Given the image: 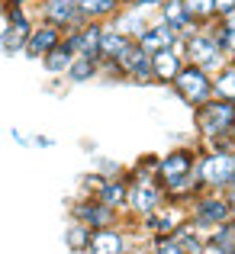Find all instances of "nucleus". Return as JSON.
Masks as SVG:
<instances>
[{
  "label": "nucleus",
  "instance_id": "f257e3e1",
  "mask_svg": "<svg viewBox=\"0 0 235 254\" xmlns=\"http://www.w3.org/2000/svg\"><path fill=\"white\" fill-rule=\"evenodd\" d=\"M197 151L193 148H174L164 158H158L155 164V177L164 187L167 199H184L190 193H200L203 187L197 184Z\"/></svg>",
  "mask_w": 235,
  "mask_h": 254
},
{
  "label": "nucleus",
  "instance_id": "f03ea898",
  "mask_svg": "<svg viewBox=\"0 0 235 254\" xmlns=\"http://www.w3.org/2000/svg\"><path fill=\"white\" fill-rule=\"evenodd\" d=\"M193 126H197V132L206 138V142L232 135L235 103L232 100H223V97H210L206 103H200L197 110H193Z\"/></svg>",
  "mask_w": 235,
  "mask_h": 254
},
{
  "label": "nucleus",
  "instance_id": "7ed1b4c3",
  "mask_svg": "<svg viewBox=\"0 0 235 254\" xmlns=\"http://www.w3.org/2000/svg\"><path fill=\"white\" fill-rule=\"evenodd\" d=\"M197 184L203 190H229L232 177H235V151H223V148H210L203 155H197Z\"/></svg>",
  "mask_w": 235,
  "mask_h": 254
},
{
  "label": "nucleus",
  "instance_id": "20e7f679",
  "mask_svg": "<svg viewBox=\"0 0 235 254\" xmlns=\"http://www.w3.org/2000/svg\"><path fill=\"white\" fill-rule=\"evenodd\" d=\"M164 187L158 184L155 174H132L129 193H126V209H132L136 216H152L155 209L164 206Z\"/></svg>",
  "mask_w": 235,
  "mask_h": 254
},
{
  "label": "nucleus",
  "instance_id": "39448f33",
  "mask_svg": "<svg viewBox=\"0 0 235 254\" xmlns=\"http://www.w3.org/2000/svg\"><path fill=\"white\" fill-rule=\"evenodd\" d=\"M171 87L187 106L197 110L200 103H206V100L213 97V74L203 71V68H197V64H190V62H184L180 71H177V77L171 81Z\"/></svg>",
  "mask_w": 235,
  "mask_h": 254
},
{
  "label": "nucleus",
  "instance_id": "423d86ee",
  "mask_svg": "<svg viewBox=\"0 0 235 254\" xmlns=\"http://www.w3.org/2000/svg\"><path fill=\"white\" fill-rule=\"evenodd\" d=\"M184 62H190V64H197V68L216 74V71L223 68L226 62H229V55L219 49L216 39H213L206 29H197L193 36L184 39Z\"/></svg>",
  "mask_w": 235,
  "mask_h": 254
},
{
  "label": "nucleus",
  "instance_id": "0eeeda50",
  "mask_svg": "<svg viewBox=\"0 0 235 254\" xmlns=\"http://www.w3.org/2000/svg\"><path fill=\"white\" fill-rule=\"evenodd\" d=\"M32 26H36V19H32V13L26 10V6H3V32H0V52L3 55H19L26 45V39H29Z\"/></svg>",
  "mask_w": 235,
  "mask_h": 254
},
{
  "label": "nucleus",
  "instance_id": "6e6552de",
  "mask_svg": "<svg viewBox=\"0 0 235 254\" xmlns=\"http://www.w3.org/2000/svg\"><path fill=\"white\" fill-rule=\"evenodd\" d=\"M235 216L232 203L226 199V193H216V190H206L203 196L193 199V209H190V225H197V229H216V225L229 222Z\"/></svg>",
  "mask_w": 235,
  "mask_h": 254
},
{
  "label": "nucleus",
  "instance_id": "1a4fd4ad",
  "mask_svg": "<svg viewBox=\"0 0 235 254\" xmlns=\"http://www.w3.org/2000/svg\"><path fill=\"white\" fill-rule=\"evenodd\" d=\"M36 6H39V23H52L62 32H71V29H78V26L87 23V19L80 16L78 0H42V3H36Z\"/></svg>",
  "mask_w": 235,
  "mask_h": 254
},
{
  "label": "nucleus",
  "instance_id": "9d476101",
  "mask_svg": "<svg viewBox=\"0 0 235 254\" xmlns=\"http://www.w3.org/2000/svg\"><path fill=\"white\" fill-rule=\"evenodd\" d=\"M116 68H119V74H123L126 81H136V84H155V81H152V55L139 49L136 39H132V42L126 45V52L116 58Z\"/></svg>",
  "mask_w": 235,
  "mask_h": 254
},
{
  "label": "nucleus",
  "instance_id": "9b49d317",
  "mask_svg": "<svg viewBox=\"0 0 235 254\" xmlns=\"http://www.w3.org/2000/svg\"><path fill=\"white\" fill-rule=\"evenodd\" d=\"M71 216H75L78 222H84L90 232H97V229H106V225H116V209L103 206L97 196H84L80 203H75Z\"/></svg>",
  "mask_w": 235,
  "mask_h": 254
},
{
  "label": "nucleus",
  "instance_id": "f8f14e48",
  "mask_svg": "<svg viewBox=\"0 0 235 254\" xmlns=\"http://www.w3.org/2000/svg\"><path fill=\"white\" fill-rule=\"evenodd\" d=\"M62 36H65V32L58 29V26L36 23V26H32V32H29V39H26V45H23V55L32 58V62H42V58L49 55L58 42H62Z\"/></svg>",
  "mask_w": 235,
  "mask_h": 254
},
{
  "label": "nucleus",
  "instance_id": "ddd939ff",
  "mask_svg": "<svg viewBox=\"0 0 235 254\" xmlns=\"http://www.w3.org/2000/svg\"><path fill=\"white\" fill-rule=\"evenodd\" d=\"M155 16H158L164 26H171L177 36H184V39H187V36H193V32L200 29V26L190 19V13H187L184 0H161L158 10H155Z\"/></svg>",
  "mask_w": 235,
  "mask_h": 254
},
{
  "label": "nucleus",
  "instance_id": "4468645a",
  "mask_svg": "<svg viewBox=\"0 0 235 254\" xmlns=\"http://www.w3.org/2000/svg\"><path fill=\"white\" fill-rule=\"evenodd\" d=\"M174 39H177V32H174L171 26H164V23H161V19L155 16V19H152V23H149V26H145V29L136 36V42H139V49H142V52L155 55V52L171 49Z\"/></svg>",
  "mask_w": 235,
  "mask_h": 254
},
{
  "label": "nucleus",
  "instance_id": "2eb2a0df",
  "mask_svg": "<svg viewBox=\"0 0 235 254\" xmlns=\"http://www.w3.org/2000/svg\"><path fill=\"white\" fill-rule=\"evenodd\" d=\"M126 193H129V180L126 177H103L90 196H97L103 206L119 212V209H126Z\"/></svg>",
  "mask_w": 235,
  "mask_h": 254
},
{
  "label": "nucleus",
  "instance_id": "dca6fc26",
  "mask_svg": "<svg viewBox=\"0 0 235 254\" xmlns=\"http://www.w3.org/2000/svg\"><path fill=\"white\" fill-rule=\"evenodd\" d=\"M87 254H126V235L116 229V225L97 229V232L90 235Z\"/></svg>",
  "mask_w": 235,
  "mask_h": 254
},
{
  "label": "nucleus",
  "instance_id": "f3484780",
  "mask_svg": "<svg viewBox=\"0 0 235 254\" xmlns=\"http://www.w3.org/2000/svg\"><path fill=\"white\" fill-rule=\"evenodd\" d=\"M129 42H132V36H126V32H119L116 26L103 23V29H100V62H116Z\"/></svg>",
  "mask_w": 235,
  "mask_h": 254
},
{
  "label": "nucleus",
  "instance_id": "a211bd4d",
  "mask_svg": "<svg viewBox=\"0 0 235 254\" xmlns=\"http://www.w3.org/2000/svg\"><path fill=\"white\" fill-rule=\"evenodd\" d=\"M180 64H184V58H180V55H174L171 49L155 52V55H152V81H155V84H167V87H171V81L177 77V71H180Z\"/></svg>",
  "mask_w": 235,
  "mask_h": 254
},
{
  "label": "nucleus",
  "instance_id": "6ab92c4d",
  "mask_svg": "<svg viewBox=\"0 0 235 254\" xmlns=\"http://www.w3.org/2000/svg\"><path fill=\"white\" fill-rule=\"evenodd\" d=\"M126 0H78L80 16H84L87 23H106V19H113V13Z\"/></svg>",
  "mask_w": 235,
  "mask_h": 254
},
{
  "label": "nucleus",
  "instance_id": "aec40b11",
  "mask_svg": "<svg viewBox=\"0 0 235 254\" xmlns=\"http://www.w3.org/2000/svg\"><path fill=\"white\" fill-rule=\"evenodd\" d=\"M171 242L184 254H203V248H206V238L200 235L197 225H180V229L171 235Z\"/></svg>",
  "mask_w": 235,
  "mask_h": 254
},
{
  "label": "nucleus",
  "instance_id": "412c9836",
  "mask_svg": "<svg viewBox=\"0 0 235 254\" xmlns=\"http://www.w3.org/2000/svg\"><path fill=\"white\" fill-rule=\"evenodd\" d=\"M213 97H223V100H232L235 103V62L232 58L213 74Z\"/></svg>",
  "mask_w": 235,
  "mask_h": 254
},
{
  "label": "nucleus",
  "instance_id": "4be33fe9",
  "mask_svg": "<svg viewBox=\"0 0 235 254\" xmlns=\"http://www.w3.org/2000/svg\"><path fill=\"white\" fill-rule=\"evenodd\" d=\"M65 77H68L71 84H87L93 81V77H100V62L97 58H75V62L68 64V71H65Z\"/></svg>",
  "mask_w": 235,
  "mask_h": 254
},
{
  "label": "nucleus",
  "instance_id": "5701e85b",
  "mask_svg": "<svg viewBox=\"0 0 235 254\" xmlns=\"http://www.w3.org/2000/svg\"><path fill=\"white\" fill-rule=\"evenodd\" d=\"M71 62H75V52H71L68 45H65V39H62V42H58L55 49H52L49 55L42 58V68L49 71V74H55V77H58V74H65V71H68V64H71Z\"/></svg>",
  "mask_w": 235,
  "mask_h": 254
},
{
  "label": "nucleus",
  "instance_id": "b1692460",
  "mask_svg": "<svg viewBox=\"0 0 235 254\" xmlns=\"http://www.w3.org/2000/svg\"><path fill=\"white\" fill-rule=\"evenodd\" d=\"M90 235L93 232L87 229L84 222H71L68 225V232H65V245H68V251H75V254H87V245H90Z\"/></svg>",
  "mask_w": 235,
  "mask_h": 254
},
{
  "label": "nucleus",
  "instance_id": "393cba45",
  "mask_svg": "<svg viewBox=\"0 0 235 254\" xmlns=\"http://www.w3.org/2000/svg\"><path fill=\"white\" fill-rule=\"evenodd\" d=\"M187 13H190V19L203 29V26H210L213 19H216V3L213 0H184Z\"/></svg>",
  "mask_w": 235,
  "mask_h": 254
},
{
  "label": "nucleus",
  "instance_id": "a878e982",
  "mask_svg": "<svg viewBox=\"0 0 235 254\" xmlns=\"http://www.w3.org/2000/svg\"><path fill=\"white\" fill-rule=\"evenodd\" d=\"M155 254H184L171 238H155Z\"/></svg>",
  "mask_w": 235,
  "mask_h": 254
},
{
  "label": "nucleus",
  "instance_id": "bb28decb",
  "mask_svg": "<svg viewBox=\"0 0 235 254\" xmlns=\"http://www.w3.org/2000/svg\"><path fill=\"white\" fill-rule=\"evenodd\" d=\"M216 3V16H232L235 13V0H213Z\"/></svg>",
  "mask_w": 235,
  "mask_h": 254
},
{
  "label": "nucleus",
  "instance_id": "cd10ccee",
  "mask_svg": "<svg viewBox=\"0 0 235 254\" xmlns=\"http://www.w3.org/2000/svg\"><path fill=\"white\" fill-rule=\"evenodd\" d=\"M232 145H235V126H232Z\"/></svg>",
  "mask_w": 235,
  "mask_h": 254
},
{
  "label": "nucleus",
  "instance_id": "c85d7f7f",
  "mask_svg": "<svg viewBox=\"0 0 235 254\" xmlns=\"http://www.w3.org/2000/svg\"><path fill=\"white\" fill-rule=\"evenodd\" d=\"M232 187H235V177H232Z\"/></svg>",
  "mask_w": 235,
  "mask_h": 254
},
{
  "label": "nucleus",
  "instance_id": "c756f323",
  "mask_svg": "<svg viewBox=\"0 0 235 254\" xmlns=\"http://www.w3.org/2000/svg\"><path fill=\"white\" fill-rule=\"evenodd\" d=\"M158 3H161V0H158Z\"/></svg>",
  "mask_w": 235,
  "mask_h": 254
}]
</instances>
